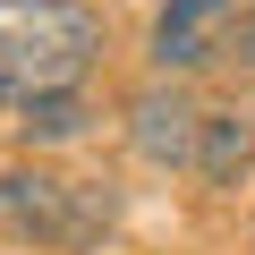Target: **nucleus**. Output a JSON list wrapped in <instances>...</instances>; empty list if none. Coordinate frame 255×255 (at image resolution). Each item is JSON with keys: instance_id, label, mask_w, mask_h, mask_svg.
<instances>
[{"instance_id": "obj_1", "label": "nucleus", "mask_w": 255, "mask_h": 255, "mask_svg": "<svg viewBox=\"0 0 255 255\" xmlns=\"http://www.w3.org/2000/svg\"><path fill=\"white\" fill-rule=\"evenodd\" d=\"M102 60L94 0H0V102L26 111L43 94H77Z\"/></svg>"}, {"instance_id": "obj_2", "label": "nucleus", "mask_w": 255, "mask_h": 255, "mask_svg": "<svg viewBox=\"0 0 255 255\" xmlns=\"http://www.w3.org/2000/svg\"><path fill=\"white\" fill-rule=\"evenodd\" d=\"M102 230H111V187L60 179L43 162L0 170V238H17V247H94Z\"/></svg>"}, {"instance_id": "obj_3", "label": "nucleus", "mask_w": 255, "mask_h": 255, "mask_svg": "<svg viewBox=\"0 0 255 255\" xmlns=\"http://www.w3.org/2000/svg\"><path fill=\"white\" fill-rule=\"evenodd\" d=\"M196 136H204V102L187 94V77H153L128 102V145L153 170H196Z\"/></svg>"}, {"instance_id": "obj_4", "label": "nucleus", "mask_w": 255, "mask_h": 255, "mask_svg": "<svg viewBox=\"0 0 255 255\" xmlns=\"http://www.w3.org/2000/svg\"><path fill=\"white\" fill-rule=\"evenodd\" d=\"M230 26H238V0H162V17H153V77H196L213 60H230Z\"/></svg>"}, {"instance_id": "obj_5", "label": "nucleus", "mask_w": 255, "mask_h": 255, "mask_svg": "<svg viewBox=\"0 0 255 255\" xmlns=\"http://www.w3.org/2000/svg\"><path fill=\"white\" fill-rule=\"evenodd\" d=\"M247 170H255V111H247V102L204 111V136H196V179H204V187H238Z\"/></svg>"}, {"instance_id": "obj_6", "label": "nucleus", "mask_w": 255, "mask_h": 255, "mask_svg": "<svg viewBox=\"0 0 255 255\" xmlns=\"http://www.w3.org/2000/svg\"><path fill=\"white\" fill-rule=\"evenodd\" d=\"M85 119H94L85 94H43V102H26L9 128H17V145H26V153H43V145H77V136H85Z\"/></svg>"}, {"instance_id": "obj_7", "label": "nucleus", "mask_w": 255, "mask_h": 255, "mask_svg": "<svg viewBox=\"0 0 255 255\" xmlns=\"http://www.w3.org/2000/svg\"><path fill=\"white\" fill-rule=\"evenodd\" d=\"M230 60L255 68V9H238V26H230Z\"/></svg>"}]
</instances>
